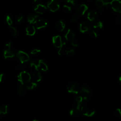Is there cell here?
<instances>
[{
  "label": "cell",
  "mask_w": 121,
  "mask_h": 121,
  "mask_svg": "<svg viewBox=\"0 0 121 121\" xmlns=\"http://www.w3.org/2000/svg\"><path fill=\"white\" fill-rule=\"evenodd\" d=\"M115 115L118 117H120L121 116V112L120 109L118 108L116 110L115 112Z\"/></svg>",
  "instance_id": "836d02e7"
},
{
  "label": "cell",
  "mask_w": 121,
  "mask_h": 121,
  "mask_svg": "<svg viewBox=\"0 0 121 121\" xmlns=\"http://www.w3.org/2000/svg\"><path fill=\"white\" fill-rule=\"evenodd\" d=\"M80 113H82L83 115L86 116H92L95 114V112L94 111L90 110L84 106H81Z\"/></svg>",
  "instance_id": "52a82bcc"
},
{
  "label": "cell",
  "mask_w": 121,
  "mask_h": 121,
  "mask_svg": "<svg viewBox=\"0 0 121 121\" xmlns=\"http://www.w3.org/2000/svg\"><path fill=\"white\" fill-rule=\"evenodd\" d=\"M40 52V50L38 49H34L31 51V54H37Z\"/></svg>",
  "instance_id": "d6a6232c"
},
{
  "label": "cell",
  "mask_w": 121,
  "mask_h": 121,
  "mask_svg": "<svg viewBox=\"0 0 121 121\" xmlns=\"http://www.w3.org/2000/svg\"><path fill=\"white\" fill-rule=\"evenodd\" d=\"M71 44L74 47H77L78 45V42L74 38L71 40Z\"/></svg>",
  "instance_id": "d590c367"
},
{
  "label": "cell",
  "mask_w": 121,
  "mask_h": 121,
  "mask_svg": "<svg viewBox=\"0 0 121 121\" xmlns=\"http://www.w3.org/2000/svg\"><path fill=\"white\" fill-rule=\"evenodd\" d=\"M52 43L57 48H60L63 44L60 35H56L52 37Z\"/></svg>",
  "instance_id": "8992f818"
},
{
  "label": "cell",
  "mask_w": 121,
  "mask_h": 121,
  "mask_svg": "<svg viewBox=\"0 0 121 121\" xmlns=\"http://www.w3.org/2000/svg\"><path fill=\"white\" fill-rule=\"evenodd\" d=\"M38 16L36 15H29L27 17V21L30 24H35L38 20Z\"/></svg>",
  "instance_id": "ac0fdd59"
},
{
  "label": "cell",
  "mask_w": 121,
  "mask_h": 121,
  "mask_svg": "<svg viewBox=\"0 0 121 121\" xmlns=\"http://www.w3.org/2000/svg\"><path fill=\"white\" fill-rule=\"evenodd\" d=\"M87 6L86 5L84 4L80 5L77 9V14L80 16L83 15L87 10Z\"/></svg>",
  "instance_id": "7c38bea8"
},
{
  "label": "cell",
  "mask_w": 121,
  "mask_h": 121,
  "mask_svg": "<svg viewBox=\"0 0 121 121\" xmlns=\"http://www.w3.org/2000/svg\"><path fill=\"white\" fill-rule=\"evenodd\" d=\"M65 25L64 23L61 20L59 21L56 25L57 28L60 31H63L65 28Z\"/></svg>",
  "instance_id": "7402d4cb"
},
{
  "label": "cell",
  "mask_w": 121,
  "mask_h": 121,
  "mask_svg": "<svg viewBox=\"0 0 121 121\" xmlns=\"http://www.w3.org/2000/svg\"><path fill=\"white\" fill-rule=\"evenodd\" d=\"M30 74L26 71H23L20 73L18 76V80L22 84H26L27 83L29 82L31 80Z\"/></svg>",
  "instance_id": "6da1fadb"
},
{
  "label": "cell",
  "mask_w": 121,
  "mask_h": 121,
  "mask_svg": "<svg viewBox=\"0 0 121 121\" xmlns=\"http://www.w3.org/2000/svg\"><path fill=\"white\" fill-rule=\"evenodd\" d=\"M46 7L44 5L41 4L36 5L34 8L35 11L36 13L40 14H43L46 10Z\"/></svg>",
  "instance_id": "9c48e42d"
},
{
  "label": "cell",
  "mask_w": 121,
  "mask_h": 121,
  "mask_svg": "<svg viewBox=\"0 0 121 121\" xmlns=\"http://www.w3.org/2000/svg\"><path fill=\"white\" fill-rule=\"evenodd\" d=\"M38 67L42 70L45 71L48 70V66L47 64L43 60H39L38 62Z\"/></svg>",
  "instance_id": "5bb4252c"
},
{
  "label": "cell",
  "mask_w": 121,
  "mask_h": 121,
  "mask_svg": "<svg viewBox=\"0 0 121 121\" xmlns=\"http://www.w3.org/2000/svg\"><path fill=\"white\" fill-rule=\"evenodd\" d=\"M33 121H37V120H33Z\"/></svg>",
  "instance_id": "7bdbcfd3"
},
{
  "label": "cell",
  "mask_w": 121,
  "mask_h": 121,
  "mask_svg": "<svg viewBox=\"0 0 121 121\" xmlns=\"http://www.w3.org/2000/svg\"><path fill=\"white\" fill-rule=\"evenodd\" d=\"M23 19V17L22 15H19L17 17V21L18 22H20L22 21Z\"/></svg>",
  "instance_id": "74e56055"
},
{
  "label": "cell",
  "mask_w": 121,
  "mask_h": 121,
  "mask_svg": "<svg viewBox=\"0 0 121 121\" xmlns=\"http://www.w3.org/2000/svg\"><path fill=\"white\" fill-rule=\"evenodd\" d=\"M66 53L69 56H72L74 54V50L73 49H69L66 50Z\"/></svg>",
  "instance_id": "4316f807"
},
{
  "label": "cell",
  "mask_w": 121,
  "mask_h": 121,
  "mask_svg": "<svg viewBox=\"0 0 121 121\" xmlns=\"http://www.w3.org/2000/svg\"><path fill=\"white\" fill-rule=\"evenodd\" d=\"M87 18L90 21H94L97 17V13L94 11H90L87 14Z\"/></svg>",
  "instance_id": "2e32d148"
},
{
  "label": "cell",
  "mask_w": 121,
  "mask_h": 121,
  "mask_svg": "<svg viewBox=\"0 0 121 121\" xmlns=\"http://www.w3.org/2000/svg\"><path fill=\"white\" fill-rule=\"evenodd\" d=\"M69 3L71 4L74 7H76L78 4V2L77 0H70Z\"/></svg>",
  "instance_id": "f35d334b"
},
{
  "label": "cell",
  "mask_w": 121,
  "mask_h": 121,
  "mask_svg": "<svg viewBox=\"0 0 121 121\" xmlns=\"http://www.w3.org/2000/svg\"><path fill=\"white\" fill-rule=\"evenodd\" d=\"M8 112V106L6 105H3L0 108V115L6 114Z\"/></svg>",
  "instance_id": "cb8c5ba5"
},
{
  "label": "cell",
  "mask_w": 121,
  "mask_h": 121,
  "mask_svg": "<svg viewBox=\"0 0 121 121\" xmlns=\"http://www.w3.org/2000/svg\"><path fill=\"white\" fill-rule=\"evenodd\" d=\"M32 77H33V79H34V80L36 82L40 81L41 80L42 78L41 73L39 72H38V71L34 72L33 73Z\"/></svg>",
  "instance_id": "d6986e66"
},
{
  "label": "cell",
  "mask_w": 121,
  "mask_h": 121,
  "mask_svg": "<svg viewBox=\"0 0 121 121\" xmlns=\"http://www.w3.org/2000/svg\"><path fill=\"white\" fill-rule=\"evenodd\" d=\"M17 91H18V94L21 95H24L26 93V90L25 87L23 86H22V85H20L18 86Z\"/></svg>",
  "instance_id": "603a6c76"
},
{
  "label": "cell",
  "mask_w": 121,
  "mask_h": 121,
  "mask_svg": "<svg viewBox=\"0 0 121 121\" xmlns=\"http://www.w3.org/2000/svg\"><path fill=\"white\" fill-rule=\"evenodd\" d=\"M34 0V2H35V3L37 2L38 1H39V0Z\"/></svg>",
  "instance_id": "b9f144b4"
},
{
  "label": "cell",
  "mask_w": 121,
  "mask_h": 121,
  "mask_svg": "<svg viewBox=\"0 0 121 121\" xmlns=\"http://www.w3.org/2000/svg\"><path fill=\"white\" fill-rule=\"evenodd\" d=\"M79 92L84 96H87L90 93V90L87 86H84L82 88H80Z\"/></svg>",
  "instance_id": "44dd1931"
},
{
  "label": "cell",
  "mask_w": 121,
  "mask_h": 121,
  "mask_svg": "<svg viewBox=\"0 0 121 121\" xmlns=\"http://www.w3.org/2000/svg\"><path fill=\"white\" fill-rule=\"evenodd\" d=\"M9 29H10V32H11V34H12L13 35L15 36V35H17V31L14 27L12 26H10Z\"/></svg>",
  "instance_id": "83f0119b"
},
{
  "label": "cell",
  "mask_w": 121,
  "mask_h": 121,
  "mask_svg": "<svg viewBox=\"0 0 121 121\" xmlns=\"http://www.w3.org/2000/svg\"><path fill=\"white\" fill-rule=\"evenodd\" d=\"M95 4L99 9H102L103 7L107 6L110 4V2L106 0H96Z\"/></svg>",
  "instance_id": "8fae6325"
},
{
  "label": "cell",
  "mask_w": 121,
  "mask_h": 121,
  "mask_svg": "<svg viewBox=\"0 0 121 121\" xmlns=\"http://www.w3.org/2000/svg\"><path fill=\"white\" fill-rule=\"evenodd\" d=\"M25 85H26V88L28 90H33L35 89L37 86V84L35 82H32V81L30 82V81Z\"/></svg>",
  "instance_id": "ffe728a7"
},
{
  "label": "cell",
  "mask_w": 121,
  "mask_h": 121,
  "mask_svg": "<svg viewBox=\"0 0 121 121\" xmlns=\"http://www.w3.org/2000/svg\"><path fill=\"white\" fill-rule=\"evenodd\" d=\"M66 50L65 49V48H64L63 45L62 44V45L60 48V49L58 51V53L59 55H62L65 52H66Z\"/></svg>",
  "instance_id": "f1b7e54d"
},
{
  "label": "cell",
  "mask_w": 121,
  "mask_h": 121,
  "mask_svg": "<svg viewBox=\"0 0 121 121\" xmlns=\"http://www.w3.org/2000/svg\"><path fill=\"white\" fill-rule=\"evenodd\" d=\"M78 14H76V15H74L72 17V19H71V20L72 22H76L78 19Z\"/></svg>",
  "instance_id": "8d00e7d4"
},
{
  "label": "cell",
  "mask_w": 121,
  "mask_h": 121,
  "mask_svg": "<svg viewBox=\"0 0 121 121\" xmlns=\"http://www.w3.org/2000/svg\"><path fill=\"white\" fill-rule=\"evenodd\" d=\"M6 23L9 26H11V25L12 24V20L11 18V17L8 15L6 16Z\"/></svg>",
  "instance_id": "484cf974"
},
{
  "label": "cell",
  "mask_w": 121,
  "mask_h": 121,
  "mask_svg": "<svg viewBox=\"0 0 121 121\" xmlns=\"http://www.w3.org/2000/svg\"><path fill=\"white\" fill-rule=\"evenodd\" d=\"M63 9L66 12H70L71 10V8L70 7L68 6V5H64L63 6Z\"/></svg>",
  "instance_id": "1f68e13d"
},
{
  "label": "cell",
  "mask_w": 121,
  "mask_h": 121,
  "mask_svg": "<svg viewBox=\"0 0 121 121\" xmlns=\"http://www.w3.org/2000/svg\"><path fill=\"white\" fill-rule=\"evenodd\" d=\"M10 49H11V43H9L5 45L4 49V51H8V50H9Z\"/></svg>",
  "instance_id": "4dcf8cb0"
},
{
  "label": "cell",
  "mask_w": 121,
  "mask_h": 121,
  "mask_svg": "<svg viewBox=\"0 0 121 121\" xmlns=\"http://www.w3.org/2000/svg\"><path fill=\"white\" fill-rule=\"evenodd\" d=\"M35 24L36 27L38 29L44 28L47 25V22L43 19H39L37 20Z\"/></svg>",
  "instance_id": "30bf717a"
},
{
  "label": "cell",
  "mask_w": 121,
  "mask_h": 121,
  "mask_svg": "<svg viewBox=\"0 0 121 121\" xmlns=\"http://www.w3.org/2000/svg\"><path fill=\"white\" fill-rule=\"evenodd\" d=\"M16 54L15 52L11 49L4 51V56L5 58H9L13 57Z\"/></svg>",
  "instance_id": "e0dca14e"
},
{
  "label": "cell",
  "mask_w": 121,
  "mask_h": 121,
  "mask_svg": "<svg viewBox=\"0 0 121 121\" xmlns=\"http://www.w3.org/2000/svg\"><path fill=\"white\" fill-rule=\"evenodd\" d=\"M87 0V1H91V0Z\"/></svg>",
  "instance_id": "ee69618b"
},
{
  "label": "cell",
  "mask_w": 121,
  "mask_h": 121,
  "mask_svg": "<svg viewBox=\"0 0 121 121\" xmlns=\"http://www.w3.org/2000/svg\"><path fill=\"white\" fill-rule=\"evenodd\" d=\"M110 3L112 9L114 11L121 12V4L120 0H112Z\"/></svg>",
  "instance_id": "5b68a950"
},
{
  "label": "cell",
  "mask_w": 121,
  "mask_h": 121,
  "mask_svg": "<svg viewBox=\"0 0 121 121\" xmlns=\"http://www.w3.org/2000/svg\"><path fill=\"white\" fill-rule=\"evenodd\" d=\"M90 28L91 26L90 24L87 22H83L80 24L79 30L82 33H85L89 31Z\"/></svg>",
  "instance_id": "ba28073f"
},
{
  "label": "cell",
  "mask_w": 121,
  "mask_h": 121,
  "mask_svg": "<svg viewBox=\"0 0 121 121\" xmlns=\"http://www.w3.org/2000/svg\"><path fill=\"white\" fill-rule=\"evenodd\" d=\"M90 35H91V36L93 37V38H96V37H97V33L95 31H94V30H93L91 32Z\"/></svg>",
  "instance_id": "e575fe53"
},
{
  "label": "cell",
  "mask_w": 121,
  "mask_h": 121,
  "mask_svg": "<svg viewBox=\"0 0 121 121\" xmlns=\"http://www.w3.org/2000/svg\"><path fill=\"white\" fill-rule=\"evenodd\" d=\"M103 23L100 21L95 22L93 25V27L95 29H102L103 28Z\"/></svg>",
  "instance_id": "d4e9b609"
},
{
  "label": "cell",
  "mask_w": 121,
  "mask_h": 121,
  "mask_svg": "<svg viewBox=\"0 0 121 121\" xmlns=\"http://www.w3.org/2000/svg\"><path fill=\"white\" fill-rule=\"evenodd\" d=\"M3 74L0 73V82H1L2 80L3 79Z\"/></svg>",
  "instance_id": "ab89813d"
},
{
  "label": "cell",
  "mask_w": 121,
  "mask_h": 121,
  "mask_svg": "<svg viewBox=\"0 0 121 121\" xmlns=\"http://www.w3.org/2000/svg\"><path fill=\"white\" fill-rule=\"evenodd\" d=\"M74 37H75V35H74V33L70 29H69L67 30V32L66 33V34L64 35V37L66 40H71V41L74 38Z\"/></svg>",
  "instance_id": "4fadbf2b"
},
{
  "label": "cell",
  "mask_w": 121,
  "mask_h": 121,
  "mask_svg": "<svg viewBox=\"0 0 121 121\" xmlns=\"http://www.w3.org/2000/svg\"><path fill=\"white\" fill-rule=\"evenodd\" d=\"M67 90L69 93L78 94L80 92V88L79 85L76 83H70L67 86Z\"/></svg>",
  "instance_id": "7a4b0ae2"
},
{
  "label": "cell",
  "mask_w": 121,
  "mask_h": 121,
  "mask_svg": "<svg viewBox=\"0 0 121 121\" xmlns=\"http://www.w3.org/2000/svg\"><path fill=\"white\" fill-rule=\"evenodd\" d=\"M16 55L20 62L22 63L26 62L29 60V55L26 52L19 51L17 53Z\"/></svg>",
  "instance_id": "277c9868"
},
{
  "label": "cell",
  "mask_w": 121,
  "mask_h": 121,
  "mask_svg": "<svg viewBox=\"0 0 121 121\" xmlns=\"http://www.w3.org/2000/svg\"><path fill=\"white\" fill-rule=\"evenodd\" d=\"M26 34L30 36L34 35L35 33V28L33 26H29L26 28Z\"/></svg>",
  "instance_id": "9a60e30c"
},
{
  "label": "cell",
  "mask_w": 121,
  "mask_h": 121,
  "mask_svg": "<svg viewBox=\"0 0 121 121\" xmlns=\"http://www.w3.org/2000/svg\"><path fill=\"white\" fill-rule=\"evenodd\" d=\"M47 7L52 12H55L60 8V4L57 0H50L47 3Z\"/></svg>",
  "instance_id": "3957f363"
},
{
  "label": "cell",
  "mask_w": 121,
  "mask_h": 121,
  "mask_svg": "<svg viewBox=\"0 0 121 121\" xmlns=\"http://www.w3.org/2000/svg\"><path fill=\"white\" fill-rule=\"evenodd\" d=\"M75 102L80 103V104H82L83 103V97H82L81 96H77L75 99Z\"/></svg>",
  "instance_id": "f546056e"
},
{
  "label": "cell",
  "mask_w": 121,
  "mask_h": 121,
  "mask_svg": "<svg viewBox=\"0 0 121 121\" xmlns=\"http://www.w3.org/2000/svg\"><path fill=\"white\" fill-rule=\"evenodd\" d=\"M63 0V1H65V2H68V3H69V2H70V0Z\"/></svg>",
  "instance_id": "60d3db41"
}]
</instances>
